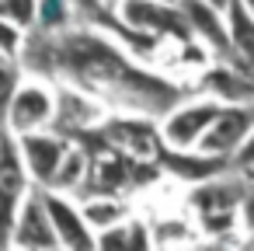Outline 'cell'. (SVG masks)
I'll return each mask as SVG.
<instances>
[{"instance_id": "cell-1", "label": "cell", "mask_w": 254, "mask_h": 251, "mask_svg": "<svg viewBox=\"0 0 254 251\" xmlns=\"http://www.w3.org/2000/svg\"><path fill=\"white\" fill-rule=\"evenodd\" d=\"M21 67L136 115H164L185 101V87L139 70L112 39L94 32L32 28L21 49Z\"/></svg>"}, {"instance_id": "cell-2", "label": "cell", "mask_w": 254, "mask_h": 251, "mask_svg": "<svg viewBox=\"0 0 254 251\" xmlns=\"http://www.w3.org/2000/svg\"><path fill=\"white\" fill-rule=\"evenodd\" d=\"M32 185L35 181L28 174L18 136L7 126H0V248H11V230L25 199L35 192Z\"/></svg>"}, {"instance_id": "cell-3", "label": "cell", "mask_w": 254, "mask_h": 251, "mask_svg": "<svg viewBox=\"0 0 254 251\" xmlns=\"http://www.w3.org/2000/svg\"><path fill=\"white\" fill-rule=\"evenodd\" d=\"M119 14L129 28L136 32H146V35H171L178 42H191V25H188V14L181 7V0H122L119 4Z\"/></svg>"}, {"instance_id": "cell-4", "label": "cell", "mask_w": 254, "mask_h": 251, "mask_svg": "<svg viewBox=\"0 0 254 251\" xmlns=\"http://www.w3.org/2000/svg\"><path fill=\"white\" fill-rule=\"evenodd\" d=\"M223 101L219 98H198V101H181L167 112L164 119V143L167 147H198L209 126L216 122Z\"/></svg>"}, {"instance_id": "cell-5", "label": "cell", "mask_w": 254, "mask_h": 251, "mask_svg": "<svg viewBox=\"0 0 254 251\" xmlns=\"http://www.w3.org/2000/svg\"><path fill=\"white\" fill-rule=\"evenodd\" d=\"M53 115H56V94L42 81H28V84L18 87V94L11 101L7 129L14 136H25V133H35V129L53 126Z\"/></svg>"}, {"instance_id": "cell-6", "label": "cell", "mask_w": 254, "mask_h": 251, "mask_svg": "<svg viewBox=\"0 0 254 251\" xmlns=\"http://www.w3.org/2000/svg\"><path fill=\"white\" fill-rule=\"evenodd\" d=\"M101 122H105V112L94 101V94H87L80 87H70V84H60V91H56V115H53V129L56 133H63V136H87Z\"/></svg>"}, {"instance_id": "cell-7", "label": "cell", "mask_w": 254, "mask_h": 251, "mask_svg": "<svg viewBox=\"0 0 254 251\" xmlns=\"http://www.w3.org/2000/svg\"><path fill=\"white\" fill-rule=\"evenodd\" d=\"M18 143H21V154H25L32 181L39 188H49L53 178H56V171H60V164H63V157H66V150H70V136H63L56 129L53 133L35 129V133L18 136Z\"/></svg>"}, {"instance_id": "cell-8", "label": "cell", "mask_w": 254, "mask_h": 251, "mask_svg": "<svg viewBox=\"0 0 254 251\" xmlns=\"http://www.w3.org/2000/svg\"><path fill=\"white\" fill-rule=\"evenodd\" d=\"M42 195H46L53 227L60 234V248H73V251L98 248V234H94V227L87 223V216H84V209L77 202H70L60 188H42Z\"/></svg>"}, {"instance_id": "cell-9", "label": "cell", "mask_w": 254, "mask_h": 251, "mask_svg": "<svg viewBox=\"0 0 254 251\" xmlns=\"http://www.w3.org/2000/svg\"><path fill=\"white\" fill-rule=\"evenodd\" d=\"M11 248H60V234L53 227V216H49V206H46V195L39 185L25 199V206L14 220Z\"/></svg>"}, {"instance_id": "cell-10", "label": "cell", "mask_w": 254, "mask_h": 251, "mask_svg": "<svg viewBox=\"0 0 254 251\" xmlns=\"http://www.w3.org/2000/svg\"><path fill=\"white\" fill-rule=\"evenodd\" d=\"M251 129H254V105H223L198 147L233 161V154L240 150V143L247 140Z\"/></svg>"}, {"instance_id": "cell-11", "label": "cell", "mask_w": 254, "mask_h": 251, "mask_svg": "<svg viewBox=\"0 0 254 251\" xmlns=\"http://www.w3.org/2000/svg\"><path fill=\"white\" fill-rule=\"evenodd\" d=\"M202 91L223 105H254V67L237 60H219L202 77Z\"/></svg>"}, {"instance_id": "cell-12", "label": "cell", "mask_w": 254, "mask_h": 251, "mask_svg": "<svg viewBox=\"0 0 254 251\" xmlns=\"http://www.w3.org/2000/svg\"><path fill=\"white\" fill-rule=\"evenodd\" d=\"M181 7L188 14L191 35L216 53V60H233V42L226 28V11L209 4V0H181Z\"/></svg>"}, {"instance_id": "cell-13", "label": "cell", "mask_w": 254, "mask_h": 251, "mask_svg": "<svg viewBox=\"0 0 254 251\" xmlns=\"http://www.w3.org/2000/svg\"><path fill=\"white\" fill-rule=\"evenodd\" d=\"M160 164L164 171H171L174 178L181 181H205V178H216L223 171H233L230 157H219V154H209L202 147H164L160 150Z\"/></svg>"}, {"instance_id": "cell-14", "label": "cell", "mask_w": 254, "mask_h": 251, "mask_svg": "<svg viewBox=\"0 0 254 251\" xmlns=\"http://www.w3.org/2000/svg\"><path fill=\"white\" fill-rule=\"evenodd\" d=\"M247 185H251V181H244V178H223V174H216V178H205V181H198V185H195L191 206H195L198 213L240 209V199H244Z\"/></svg>"}, {"instance_id": "cell-15", "label": "cell", "mask_w": 254, "mask_h": 251, "mask_svg": "<svg viewBox=\"0 0 254 251\" xmlns=\"http://www.w3.org/2000/svg\"><path fill=\"white\" fill-rule=\"evenodd\" d=\"M105 136H108V143L115 150L132 154V157H150V154L160 157V150H164L160 140H157V133L146 122H136V119H115V122H108Z\"/></svg>"}, {"instance_id": "cell-16", "label": "cell", "mask_w": 254, "mask_h": 251, "mask_svg": "<svg viewBox=\"0 0 254 251\" xmlns=\"http://www.w3.org/2000/svg\"><path fill=\"white\" fill-rule=\"evenodd\" d=\"M226 28H230V42H233V60L254 67V11L244 0L226 4Z\"/></svg>"}, {"instance_id": "cell-17", "label": "cell", "mask_w": 254, "mask_h": 251, "mask_svg": "<svg viewBox=\"0 0 254 251\" xmlns=\"http://www.w3.org/2000/svg\"><path fill=\"white\" fill-rule=\"evenodd\" d=\"M80 209H84L87 223L94 227V234L105 230V227L126 223V216H129V206H126L122 199H115V195H87V199L80 202Z\"/></svg>"}, {"instance_id": "cell-18", "label": "cell", "mask_w": 254, "mask_h": 251, "mask_svg": "<svg viewBox=\"0 0 254 251\" xmlns=\"http://www.w3.org/2000/svg\"><path fill=\"white\" fill-rule=\"evenodd\" d=\"M87 174H91V157H87V150L77 147V143H70V150H66V157H63V164H60V171H56V178H53L49 188L73 192V188H80V185L87 181Z\"/></svg>"}, {"instance_id": "cell-19", "label": "cell", "mask_w": 254, "mask_h": 251, "mask_svg": "<svg viewBox=\"0 0 254 251\" xmlns=\"http://www.w3.org/2000/svg\"><path fill=\"white\" fill-rule=\"evenodd\" d=\"M21 60L14 56H4L0 53V126H7V112H11V101L21 87Z\"/></svg>"}, {"instance_id": "cell-20", "label": "cell", "mask_w": 254, "mask_h": 251, "mask_svg": "<svg viewBox=\"0 0 254 251\" xmlns=\"http://www.w3.org/2000/svg\"><path fill=\"white\" fill-rule=\"evenodd\" d=\"M0 18L32 32L39 28V0H0Z\"/></svg>"}, {"instance_id": "cell-21", "label": "cell", "mask_w": 254, "mask_h": 251, "mask_svg": "<svg viewBox=\"0 0 254 251\" xmlns=\"http://www.w3.org/2000/svg\"><path fill=\"white\" fill-rule=\"evenodd\" d=\"M73 7H77L73 0H39V28H49V32L66 28Z\"/></svg>"}, {"instance_id": "cell-22", "label": "cell", "mask_w": 254, "mask_h": 251, "mask_svg": "<svg viewBox=\"0 0 254 251\" xmlns=\"http://www.w3.org/2000/svg\"><path fill=\"white\" fill-rule=\"evenodd\" d=\"M25 42H28V32H25V28H18L14 21H4V18H0V53L21 60Z\"/></svg>"}, {"instance_id": "cell-23", "label": "cell", "mask_w": 254, "mask_h": 251, "mask_svg": "<svg viewBox=\"0 0 254 251\" xmlns=\"http://www.w3.org/2000/svg\"><path fill=\"white\" fill-rule=\"evenodd\" d=\"M98 248H132V227H129V220L98 230Z\"/></svg>"}, {"instance_id": "cell-24", "label": "cell", "mask_w": 254, "mask_h": 251, "mask_svg": "<svg viewBox=\"0 0 254 251\" xmlns=\"http://www.w3.org/2000/svg\"><path fill=\"white\" fill-rule=\"evenodd\" d=\"M230 164H233V171H237V174L254 178V129L247 133V140L240 143V150L233 154V161H230Z\"/></svg>"}, {"instance_id": "cell-25", "label": "cell", "mask_w": 254, "mask_h": 251, "mask_svg": "<svg viewBox=\"0 0 254 251\" xmlns=\"http://www.w3.org/2000/svg\"><path fill=\"white\" fill-rule=\"evenodd\" d=\"M240 227L247 230V237L254 234V178H251V185H247V192L240 199Z\"/></svg>"}, {"instance_id": "cell-26", "label": "cell", "mask_w": 254, "mask_h": 251, "mask_svg": "<svg viewBox=\"0 0 254 251\" xmlns=\"http://www.w3.org/2000/svg\"><path fill=\"white\" fill-rule=\"evenodd\" d=\"M209 4H216V7H223V11H226V4H230V0H209Z\"/></svg>"}, {"instance_id": "cell-27", "label": "cell", "mask_w": 254, "mask_h": 251, "mask_svg": "<svg viewBox=\"0 0 254 251\" xmlns=\"http://www.w3.org/2000/svg\"><path fill=\"white\" fill-rule=\"evenodd\" d=\"M244 4H247V7H251V11H254V0H244Z\"/></svg>"}, {"instance_id": "cell-28", "label": "cell", "mask_w": 254, "mask_h": 251, "mask_svg": "<svg viewBox=\"0 0 254 251\" xmlns=\"http://www.w3.org/2000/svg\"><path fill=\"white\" fill-rule=\"evenodd\" d=\"M247 244H254V234H251V237H247Z\"/></svg>"}, {"instance_id": "cell-29", "label": "cell", "mask_w": 254, "mask_h": 251, "mask_svg": "<svg viewBox=\"0 0 254 251\" xmlns=\"http://www.w3.org/2000/svg\"><path fill=\"white\" fill-rule=\"evenodd\" d=\"M73 4H84V0H73Z\"/></svg>"}]
</instances>
